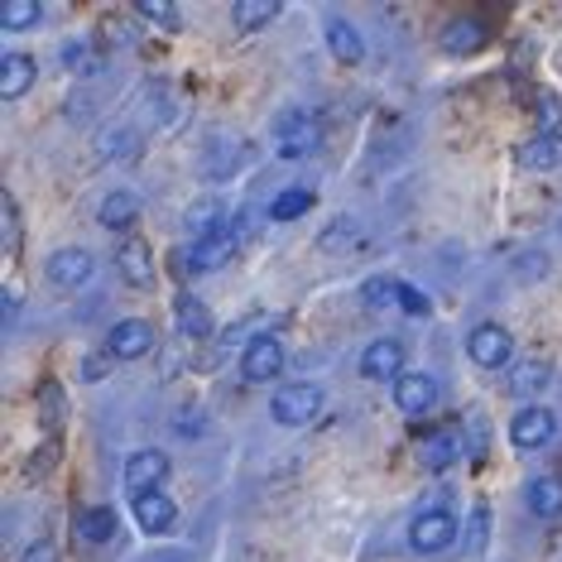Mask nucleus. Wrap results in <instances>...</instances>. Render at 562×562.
<instances>
[{"label": "nucleus", "mask_w": 562, "mask_h": 562, "mask_svg": "<svg viewBox=\"0 0 562 562\" xmlns=\"http://www.w3.org/2000/svg\"><path fill=\"white\" fill-rule=\"evenodd\" d=\"M323 145V121L313 111H284L274 125V149L279 159H308Z\"/></svg>", "instance_id": "nucleus-1"}, {"label": "nucleus", "mask_w": 562, "mask_h": 562, "mask_svg": "<svg viewBox=\"0 0 562 562\" xmlns=\"http://www.w3.org/2000/svg\"><path fill=\"white\" fill-rule=\"evenodd\" d=\"M270 414H274V424H284V428L313 424V418L323 414V390H317V385H284V390H274Z\"/></svg>", "instance_id": "nucleus-2"}, {"label": "nucleus", "mask_w": 562, "mask_h": 562, "mask_svg": "<svg viewBox=\"0 0 562 562\" xmlns=\"http://www.w3.org/2000/svg\"><path fill=\"white\" fill-rule=\"evenodd\" d=\"M467 356L481 370H501L515 361V337H509L501 323H481V327H471V337H467Z\"/></svg>", "instance_id": "nucleus-3"}, {"label": "nucleus", "mask_w": 562, "mask_h": 562, "mask_svg": "<svg viewBox=\"0 0 562 562\" xmlns=\"http://www.w3.org/2000/svg\"><path fill=\"white\" fill-rule=\"evenodd\" d=\"M164 481H169V457L155 452V447H145V452H135L125 462V491H131V501H145V495L164 491Z\"/></svg>", "instance_id": "nucleus-4"}, {"label": "nucleus", "mask_w": 562, "mask_h": 562, "mask_svg": "<svg viewBox=\"0 0 562 562\" xmlns=\"http://www.w3.org/2000/svg\"><path fill=\"white\" fill-rule=\"evenodd\" d=\"M553 438H558V414L553 408L529 404V408H519L515 424H509V442L524 447V452H539V447H548Z\"/></svg>", "instance_id": "nucleus-5"}, {"label": "nucleus", "mask_w": 562, "mask_h": 562, "mask_svg": "<svg viewBox=\"0 0 562 562\" xmlns=\"http://www.w3.org/2000/svg\"><path fill=\"white\" fill-rule=\"evenodd\" d=\"M44 274L54 289H82L87 279L97 274V260H92V250H82V246H63V250L48 255Z\"/></svg>", "instance_id": "nucleus-6"}, {"label": "nucleus", "mask_w": 562, "mask_h": 562, "mask_svg": "<svg viewBox=\"0 0 562 562\" xmlns=\"http://www.w3.org/2000/svg\"><path fill=\"white\" fill-rule=\"evenodd\" d=\"M452 539H457V519L447 509H428V515L408 524V548L414 553H442V548H452Z\"/></svg>", "instance_id": "nucleus-7"}, {"label": "nucleus", "mask_w": 562, "mask_h": 562, "mask_svg": "<svg viewBox=\"0 0 562 562\" xmlns=\"http://www.w3.org/2000/svg\"><path fill=\"white\" fill-rule=\"evenodd\" d=\"M279 370H284V341L279 337H255L246 356H240V375H246L250 385H270Z\"/></svg>", "instance_id": "nucleus-8"}, {"label": "nucleus", "mask_w": 562, "mask_h": 562, "mask_svg": "<svg viewBox=\"0 0 562 562\" xmlns=\"http://www.w3.org/2000/svg\"><path fill=\"white\" fill-rule=\"evenodd\" d=\"M159 341H155V327L139 323V317H125L106 331V351L116 356V361H139V356H149Z\"/></svg>", "instance_id": "nucleus-9"}, {"label": "nucleus", "mask_w": 562, "mask_h": 562, "mask_svg": "<svg viewBox=\"0 0 562 562\" xmlns=\"http://www.w3.org/2000/svg\"><path fill=\"white\" fill-rule=\"evenodd\" d=\"M116 270H121V279L131 289H155V250H149L139 236H121Z\"/></svg>", "instance_id": "nucleus-10"}, {"label": "nucleus", "mask_w": 562, "mask_h": 562, "mask_svg": "<svg viewBox=\"0 0 562 562\" xmlns=\"http://www.w3.org/2000/svg\"><path fill=\"white\" fill-rule=\"evenodd\" d=\"M394 404H400V414H408V418H424L428 408L438 404V380L424 375V370L400 375V380H394Z\"/></svg>", "instance_id": "nucleus-11"}, {"label": "nucleus", "mask_w": 562, "mask_h": 562, "mask_svg": "<svg viewBox=\"0 0 562 562\" xmlns=\"http://www.w3.org/2000/svg\"><path fill=\"white\" fill-rule=\"evenodd\" d=\"M361 375L366 380H400L404 375V341H394V337H380V341H370V347L361 351Z\"/></svg>", "instance_id": "nucleus-12"}, {"label": "nucleus", "mask_w": 562, "mask_h": 562, "mask_svg": "<svg viewBox=\"0 0 562 562\" xmlns=\"http://www.w3.org/2000/svg\"><path fill=\"white\" fill-rule=\"evenodd\" d=\"M452 462H462V438L452 428H432L418 442V467L424 471H447Z\"/></svg>", "instance_id": "nucleus-13"}, {"label": "nucleus", "mask_w": 562, "mask_h": 562, "mask_svg": "<svg viewBox=\"0 0 562 562\" xmlns=\"http://www.w3.org/2000/svg\"><path fill=\"white\" fill-rule=\"evenodd\" d=\"M232 255H236V232H216L207 240H193L188 265H193V274H216L222 265H232Z\"/></svg>", "instance_id": "nucleus-14"}, {"label": "nucleus", "mask_w": 562, "mask_h": 562, "mask_svg": "<svg viewBox=\"0 0 562 562\" xmlns=\"http://www.w3.org/2000/svg\"><path fill=\"white\" fill-rule=\"evenodd\" d=\"M72 533H78L82 543L101 548V543H111L121 533V519H116V509L111 505H92V509H82V515L72 519Z\"/></svg>", "instance_id": "nucleus-15"}, {"label": "nucleus", "mask_w": 562, "mask_h": 562, "mask_svg": "<svg viewBox=\"0 0 562 562\" xmlns=\"http://www.w3.org/2000/svg\"><path fill=\"white\" fill-rule=\"evenodd\" d=\"M135 216H139V198L131 193V188L106 193V198H101V207H97V222L106 226V232H131Z\"/></svg>", "instance_id": "nucleus-16"}, {"label": "nucleus", "mask_w": 562, "mask_h": 562, "mask_svg": "<svg viewBox=\"0 0 562 562\" xmlns=\"http://www.w3.org/2000/svg\"><path fill=\"white\" fill-rule=\"evenodd\" d=\"M34 58L30 54H5L0 58V97L5 101H15V97H24L34 87Z\"/></svg>", "instance_id": "nucleus-17"}, {"label": "nucleus", "mask_w": 562, "mask_h": 562, "mask_svg": "<svg viewBox=\"0 0 562 562\" xmlns=\"http://www.w3.org/2000/svg\"><path fill=\"white\" fill-rule=\"evenodd\" d=\"M135 519L145 533H169L178 519V505L164 491H155V495H145V501H135Z\"/></svg>", "instance_id": "nucleus-18"}, {"label": "nucleus", "mask_w": 562, "mask_h": 562, "mask_svg": "<svg viewBox=\"0 0 562 562\" xmlns=\"http://www.w3.org/2000/svg\"><path fill=\"white\" fill-rule=\"evenodd\" d=\"M548 375H553V366L543 361V356H529V361H515L509 366V394H519V400H529V394H539L548 385Z\"/></svg>", "instance_id": "nucleus-19"}, {"label": "nucleus", "mask_w": 562, "mask_h": 562, "mask_svg": "<svg viewBox=\"0 0 562 562\" xmlns=\"http://www.w3.org/2000/svg\"><path fill=\"white\" fill-rule=\"evenodd\" d=\"M173 317H178V331H183V337H193V341L212 337V313L202 299H193V293H183V299L173 303Z\"/></svg>", "instance_id": "nucleus-20"}, {"label": "nucleus", "mask_w": 562, "mask_h": 562, "mask_svg": "<svg viewBox=\"0 0 562 562\" xmlns=\"http://www.w3.org/2000/svg\"><path fill=\"white\" fill-rule=\"evenodd\" d=\"M529 515H539V519H558L562 515V476H539V481H529Z\"/></svg>", "instance_id": "nucleus-21"}, {"label": "nucleus", "mask_w": 562, "mask_h": 562, "mask_svg": "<svg viewBox=\"0 0 562 562\" xmlns=\"http://www.w3.org/2000/svg\"><path fill=\"white\" fill-rule=\"evenodd\" d=\"M327 48L337 54V63H361L366 58L361 34H356V24H347V20H327Z\"/></svg>", "instance_id": "nucleus-22"}, {"label": "nucleus", "mask_w": 562, "mask_h": 562, "mask_svg": "<svg viewBox=\"0 0 562 562\" xmlns=\"http://www.w3.org/2000/svg\"><path fill=\"white\" fill-rule=\"evenodd\" d=\"M519 164L524 169H558L562 164V135H539L519 149Z\"/></svg>", "instance_id": "nucleus-23"}, {"label": "nucleus", "mask_w": 562, "mask_h": 562, "mask_svg": "<svg viewBox=\"0 0 562 562\" xmlns=\"http://www.w3.org/2000/svg\"><path fill=\"white\" fill-rule=\"evenodd\" d=\"M279 15V0H236L232 5V20L240 34H255L260 24H270Z\"/></svg>", "instance_id": "nucleus-24"}, {"label": "nucleus", "mask_w": 562, "mask_h": 562, "mask_svg": "<svg viewBox=\"0 0 562 562\" xmlns=\"http://www.w3.org/2000/svg\"><path fill=\"white\" fill-rule=\"evenodd\" d=\"M188 232H193V240H207V236H216V232H226L222 226V202L216 198H202L198 207H188Z\"/></svg>", "instance_id": "nucleus-25"}, {"label": "nucleus", "mask_w": 562, "mask_h": 562, "mask_svg": "<svg viewBox=\"0 0 562 562\" xmlns=\"http://www.w3.org/2000/svg\"><path fill=\"white\" fill-rule=\"evenodd\" d=\"M481 40H485V30L476 20H452L442 30V48H447V54H471V48H481Z\"/></svg>", "instance_id": "nucleus-26"}, {"label": "nucleus", "mask_w": 562, "mask_h": 562, "mask_svg": "<svg viewBox=\"0 0 562 562\" xmlns=\"http://www.w3.org/2000/svg\"><path fill=\"white\" fill-rule=\"evenodd\" d=\"M63 63H68V68L78 72V78H97V72H101V54L92 48V40L68 44V48H63Z\"/></svg>", "instance_id": "nucleus-27"}, {"label": "nucleus", "mask_w": 562, "mask_h": 562, "mask_svg": "<svg viewBox=\"0 0 562 562\" xmlns=\"http://www.w3.org/2000/svg\"><path fill=\"white\" fill-rule=\"evenodd\" d=\"M308 207H313V193H308V188H284V193L270 202V216H274V222H293V216H303Z\"/></svg>", "instance_id": "nucleus-28"}, {"label": "nucleus", "mask_w": 562, "mask_h": 562, "mask_svg": "<svg viewBox=\"0 0 562 562\" xmlns=\"http://www.w3.org/2000/svg\"><path fill=\"white\" fill-rule=\"evenodd\" d=\"M0 24H5V30H30V24H40V0H5V5H0Z\"/></svg>", "instance_id": "nucleus-29"}, {"label": "nucleus", "mask_w": 562, "mask_h": 562, "mask_svg": "<svg viewBox=\"0 0 562 562\" xmlns=\"http://www.w3.org/2000/svg\"><path fill=\"white\" fill-rule=\"evenodd\" d=\"M485 543H491V505H476L471 509V524H467V553L481 558Z\"/></svg>", "instance_id": "nucleus-30"}, {"label": "nucleus", "mask_w": 562, "mask_h": 562, "mask_svg": "<svg viewBox=\"0 0 562 562\" xmlns=\"http://www.w3.org/2000/svg\"><path fill=\"white\" fill-rule=\"evenodd\" d=\"M356 232H361V226H356L351 216H337V222H331L327 232H323V240H317V246H323V250H341V246H356Z\"/></svg>", "instance_id": "nucleus-31"}, {"label": "nucleus", "mask_w": 562, "mask_h": 562, "mask_svg": "<svg viewBox=\"0 0 562 562\" xmlns=\"http://www.w3.org/2000/svg\"><path fill=\"white\" fill-rule=\"evenodd\" d=\"M139 20H149V24H159V30H178V10L169 5V0H139Z\"/></svg>", "instance_id": "nucleus-32"}, {"label": "nucleus", "mask_w": 562, "mask_h": 562, "mask_svg": "<svg viewBox=\"0 0 562 562\" xmlns=\"http://www.w3.org/2000/svg\"><path fill=\"white\" fill-rule=\"evenodd\" d=\"M0 212H5V255H15L20 250V207H15V198H0Z\"/></svg>", "instance_id": "nucleus-33"}, {"label": "nucleus", "mask_w": 562, "mask_h": 562, "mask_svg": "<svg viewBox=\"0 0 562 562\" xmlns=\"http://www.w3.org/2000/svg\"><path fill=\"white\" fill-rule=\"evenodd\" d=\"M400 308H404L408 317H428V313H432V303H428V293H424V289L400 284Z\"/></svg>", "instance_id": "nucleus-34"}, {"label": "nucleus", "mask_w": 562, "mask_h": 562, "mask_svg": "<svg viewBox=\"0 0 562 562\" xmlns=\"http://www.w3.org/2000/svg\"><path fill=\"white\" fill-rule=\"evenodd\" d=\"M361 299L370 303V308H380V303H400V284H390V279H370V284L361 289Z\"/></svg>", "instance_id": "nucleus-35"}, {"label": "nucleus", "mask_w": 562, "mask_h": 562, "mask_svg": "<svg viewBox=\"0 0 562 562\" xmlns=\"http://www.w3.org/2000/svg\"><path fill=\"white\" fill-rule=\"evenodd\" d=\"M54 457H58V442H48L44 452H34V467H30V476H48V471H54Z\"/></svg>", "instance_id": "nucleus-36"}, {"label": "nucleus", "mask_w": 562, "mask_h": 562, "mask_svg": "<svg viewBox=\"0 0 562 562\" xmlns=\"http://www.w3.org/2000/svg\"><path fill=\"white\" fill-rule=\"evenodd\" d=\"M20 562H58V553H54V543H30V548H24V558Z\"/></svg>", "instance_id": "nucleus-37"}, {"label": "nucleus", "mask_w": 562, "mask_h": 562, "mask_svg": "<svg viewBox=\"0 0 562 562\" xmlns=\"http://www.w3.org/2000/svg\"><path fill=\"white\" fill-rule=\"evenodd\" d=\"M111 366H116V356H111V351H106V356H92V361L82 366V375H87V380H101Z\"/></svg>", "instance_id": "nucleus-38"}]
</instances>
